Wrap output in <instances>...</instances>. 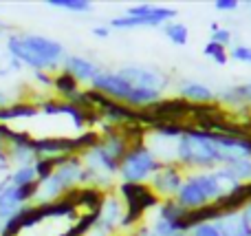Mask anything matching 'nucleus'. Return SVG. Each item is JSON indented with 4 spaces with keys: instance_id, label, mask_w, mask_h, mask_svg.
Instances as JSON below:
<instances>
[{
    "instance_id": "f257e3e1",
    "label": "nucleus",
    "mask_w": 251,
    "mask_h": 236,
    "mask_svg": "<svg viewBox=\"0 0 251 236\" xmlns=\"http://www.w3.org/2000/svg\"><path fill=\"white\" fill-rule=\"evenodd\" d=\"M132 146L124 128H106V132L79 153V159L86 170V188H97L108 192L115 185L119 172V163Z\"/></svg>"
},
{
    "instance_id": "f03ea898",
    "label": "nucleus",
    "mask_w": 251,
    "mask_h": 236,
    "mask_svg": "<svg viewBox=\"0 0 251 236\" xmlns=\"http://www.w3.org/2000/svg\"><path fill=\"white\" fill-rule=\"evenodd\" d=\"M240 185L243 184L231 175L227 166L214 168V170H192L185 175V181L174 201L181 208H185L187 212H194L201 208L221 203Z\"/></svg>"
},
{
    "instance_id": "7ed1b4c3",
    "label": "nucleus",
    "mask_w": 251,
    "mask_h": 236,
    "mask_svg": "<svg viewBox=\"0 0 251 236\" xmlns=\"http://www.w3.org/2000/svg\"><path fill=\"white\" fill-rule=\"evenodd\" d=\"M38 179L35 166H18L0 179V232L11 230L33 208Z\"/></svg>"
},
{
    "instance_id": "20e7f679",
    "label": "nucleus",
    "mask_w": 251,
    "mask_h": 236,
    "mask_svg": "<svg viewBox=\"0 0 251 236\" xmlns=\"http://www.w3.org/2000/svg\"><path fill=\"white\" fill-rule=\"evenodd\" d=\"M174 163H178L185 172L223 168L225 157L218 146V132L205 131L187 122L185 131L174 144Z\"/></svg>"
},
{
    "instance_id": "39448f33",
    "label": "nucleus",
    "mask_w": 251,
    "mask_h": 236,
    "mask_svg": "<svg viewBox=\"0 0 251 236\" xmlns=\"http://www.w3.org/2000/svg\"><path fill=\"white\" fill-rule=\"evenodd\" d=\"M7 51L9 57L20 62L22 66L33 69L35 73L62 69V62L66 57L64 44L38 33H11L7 38Z\"/></svg>"
},
{
    "instance_id": "423d86ee",
    "label": "nucleus",
    "mask_w": 251,
    "mask_h": 236,
    "mask_svg": "<svg viewBox=\"0 0 251 236\" xmlns=\"http://www.w3.org/2000/svg\"><path fill=\"white\" fill-rule=\"evenodd\" d=\"M86 188V170L79 155H66L55 159V166L49 175L40 177L33 192V208H47L60 203L64 194Z\"/></svg>"
},
{
    "instance_id": "0eeeda50",
    "label": "nucleus",
    "mask_w": 251,
    "mask_h": 236,
    "mask_svg": "<svg viewBox=\"0 0 251 236\" xmlns=\"http://www.w3.org/2000/svg\"><path fill=\"white\" fill-rule=\"evenodd\" d=\"M161 161L154 155V150L146 144V141H134L128 148L126 157L119 163L117 179L119 184H137V185H148L156 170H159Z\"/></svg>"
},
{
    "instance_id": "6e6552de",
    "label": "nucleus",
    "mask_w": 251,
    "mask_h": 236,
    "mask_svg": "<svg viewBox=\"0 0 251 236\" xmlns=\"http://www.w3.org/2000/svg\"><path fill=\"white\" fill-rule=\"evenodd\" d=\"M185 175L187 172L178 163H161L159 170L148 181V188L159 197V201H170V199H176L178 190L185 181Z\"/></svg>"
},
{
    "instance_id": "1a4fd4ad",
    "label": "nucleus",
    "mask_w": 251,
    "mask_h": 236,
    "mask_svg": "<svg viewBox=\"0 0 251 236\" xmlns=\"http://www.w3.org/2000/svg\"><path fill=\"white\" fill-rule=\"evenodd\" d=\"M117 73H119V78H124L134 88H152V91H161V93L168 88V78L161 71L152 69V66L128 64V66L117 69Z\"/></svg>"
},
{
    "instance_id": "9d476101",
    "label": "nucleus",
    "mask_w": 251,
    "mask_h": 236,
    "mask_svg": "<svg viewBox=\"0 0 251 236\" xmlns=\"http://www.w3.org/2000/svg\"><path fill=\"white\" fill-rule=\"evenodd\" d=\"M124 216H126V206L122 201L117 192H104L101 197V203L95 212V221L104 228L113 230V232H119L124 223Z\"/></svg>"
},
{
    "instance_id": "9b49d317",
    "label": "nucleus",
    "mask_w": 251,
    "mask_h": 236,
    "mask_svg": "<svg viewBox=\"0 0 251 236\" xmlns=\"http://www.w3.org/2000/svg\"><path fill=\"white\" fill-rule=\"evenodd\" d=\"M176 13L178 11L174 7H161V4H150V2L134 4V7L126 9V16L143 20V26H163L168 22H172L176 18Z\"/></svg>"
},
{
    "instance_id": "f8f14e48",
    "label": "nucleus",
    "mask_w": 251,
    "mask_h": 236,
    "mask_svg": "<svg viewBox=\"0 0 251 236\" xmlns=\"http://www.w3.org/2000/svg\"><path fill=\"white\" fill-rule=\"evenodd\" d=\"M101 71V66L97 62H93L91 57L75 55V53H66L64 62H62V73H66L69 78H73L77 84H88L97 78V73Z\"/></svg>"
},
{
    "instance_id": "ddd939ff",
    "label": "nucleus",
    "mask_w": 251,
    "mask_h": 236,
    "mask_svg": "<svg viewBox=\"0 0 251 236\" xmlns=\"http://www.w3.org/2000/svg\"><path fill=\"white\" fill-rule=\"evenodd\" d=\"M178 97L190 106H214L216 104V91L212 86L196 79H185L178 86Z\"/></svg>"
},
{
    "instance_id": "4468645a",
    "label": "nucleus",
    "mask_w": 251,
    "mask_h": 236,
    "mask_svg": "<svg viewBox=\"0 0 251 236\" xmlns=\"http://www.w3.org/2000/svg\"><path fill=\"white\" fill-rule=\"evenodd\" d=\"M216 104H225L229 108L249 110L251 108V79L245 84H236V86H227L216 91Z\"/></svg>"
},
{
    "instance_id": "2eb2a0df",
    "label": "nucleus",
    "mask_w": 251,
    "mask_h": 236,
    "mask_svg": "<svg viewBox=\"0 0 251 236\" xmlns=\"http://www.w3.org/2000/svg\"><path fill=\"white\" fill-rule=\"evenodd\" d=\"M214 223H216L221 236H251V225L245 221V216L240 214V210L223 212Z\"/></svg>"
},
{
    "instance_id": "dca6fc26",
    "label": "nucleus",
    "mask_w": 251,
    "mask_h": 236,
    "mask_svg": "<svg viewBox=\"0 0 251 236\" xmlns=\"http://www.w3.org/2000/svg\"><path fill=\"white\" fill-rule=\"evenodd\" d=\"M161 29H163L165 38L172 44H176V47H185L187 40H190V29H187V25H183V22H178V20L168 22V25H163Z\"/></svg>"
},
{
    "instance_id": "f3484780",
    "label": "nucleus",
    "mask_w": 251,
    "mask_h": 236,
    "mask_svg": "<svg viewBox=\"0 0 251 236\" xmlns=\"http://www.w3.org/2000/svg\"><path fill=\"white\" fill-rule=\"evenodd\" d=\"M203 55L207 57V60H212L214 64H218V66H223V64L229 62V51H227L225 47H221V44L212 42V40L203 47Z\"/></svg>"
},
{
    "instance_id": "a211bd4d",
    "label": "nucleus",
    "mask_w": 251,
    "mask_h": 236,
    "mask_svg": "<svg viewBox=\"0 0 251 236\" xmlns=\"http://www.w3.org/2000/svg\"><path fill=\"white\" fill-rule=\"evenodd\" d=\"M47 4L55 9H64V11H73V13H86L93 9V4L88 0H49Z\"/></svg>"
},
{
    "instance_id": "6ab92c4d",
    "label": "nucleus",
    "mask_w": 251,
    "mask_h": 236,
    "mask_svg": "<svg viewBox=\"0 0 251 236\" xmlns=\"http://www.w3.org/2000/svg\"><path fill=\"white\" fill-rule=\"evenodd\" d=\"M240 184H251V159H236L227 166Z\"/></svg>"
},
{
    "instance_id": "aec40b11",
    "label": "nucleus",
    "mask_w": 251,
    "mask_h": 236,
    "mask_svg": "<svg viewBox=\"0 0 251 236\" xmlns=\"http://www.w3.org/2000/svg\"><path fill=\"white\" fill-rule=\"evenodd\" d=\"M209 29H212V42H216V44H221V47H229L231 44V38H234V33H231L229 29H225V26H221L218 22H212L209 25Z\"/></svg>"
},
{
    "instance_id": "412c9836",
    "label": "nucleus",
    "mask_w": 251,
    "mask_h": 236,
    "mask_svg": "<svg viewBox=\"0 0 251 236\" xmlns=\"http://www.w3.org/2000/svg\"><path fill=\"white\" fill-rule=\"evenodd\" d=\"M187 236H221V232H218V228H216L214 221H205V223L192 225Z\"/></svg>"
},
{
    "instance_id": "4be33fe9",
    "label": "nucleus",
    "mask_w": 251,
    "mask_h": 236,
    "mask_svg": "<svg viewBox=\"0 0 251 236\" xmlns=\"http://www.w3.org/2000/svg\"><path fill=\"white\" fill-rule=\"evenodd\" d=\"M229 60L243 62V64L251 66V47L249 44H234V47L229 49Z\"/></svg>"
},
{
    "instance_id": "5701e85b",
    "label": "nucleus",
    "mask_w": 251,
    "mask_h": 236,
    "mask_svg": "<svg viewBox=\"0 0 251 236\" xmlns=\"http://www.w3.org/2000/svg\"><path fill=\"white\" fill-rule=\"evenodd\" d=\"M11 172V159H9V153H7V146L0 144V179L7 177Z\"/></svg>"
},
{
    "instance_id": "b1692460",
    "label": "nucleus",
    "mask_w": 251,
    "mask_h": 236,
    "mask_svg": "<svg viewBox=\"0 0 251 236\" xmlns=\"http://www.w3.org/2000/svg\"><path fill=\"white\" fill-rule=\"evenodd\" d=\"M238 7H240V2H236V0H216V2H214V9H216V11H223V13L236 11Z\"/></svg>"
},
{
    "instance_id": "393cba45",
    "label": "nucleus",
    "mask_w": 251,
    "mask_h": 236,
    "mask_svg": "<svg viewBox=\"0 0 251 236\" xmlns=\"http://www.w3.org/2000/svg\"><path fill=\"white\" fill-rule=\"evenodd\" d=\"M110 31H113V29H110L108 25H97L95 29H93V35H95V38H101V40H104V38H108V35H110Z\"/></svg>"
},
{
    "instance_id": "a878e982",
    "label": "nucleus",
    "mask_w": 251,
    "mask_h": 236,
    "mask_svg": "<svg viewBox=\"0 0 251 236\" xmlns=\"http://www.w3.org/2000/svg\"><path fill=\"white\" fill-rule=\"evenodd\" d=\"M240 214H243V216H245V221H247V223L251 225V199H249L247 203H245L243 208H240Z\"/></svg>"
},
{
    "instance_id": "bb28decb",
    "label": "nucleus",
    "mask_w": 251,
    "mask_h": 236,
    "mask_svg": "<svg viewBox=\"0 0 251 236\" xmlns=\"http://www.w3.org/2000/svg\"><path fill=\"white\" fill-rule=\"evenodd\" d=\"M11 104V95L4 91H0V108H7V106Z\"/></svg>"
},
{
    "instance_id": "cd10ccee",
    "label": "nucleus",
    "mask_w": 251,
    "mask_h": 236,
    "mask_svg": "<svg viewBox=\"0 0 251 236\" xmlns=\"http://www.w3.org/2000/svg\"><path fill=\"white\" fill-rule=\"evenodd\" d=\"M0 35H2V29H0Z\"/></svg>"
},
{
    "instance_id": "c85d7f7f",
    "label": "nucleus",
    "mask_w": 251,
    "mask_h": 236,
    "mask_svg": "<svg viewBox=\"0 0 251 236\" xmlns=\"http://www.w3.org/2000/svg\"><path fill=\"white\" fill-rule=\"evenodd\" d=\"M0 29H4V26H2V25H0Z\"/></svg>"
}]
</instances>
